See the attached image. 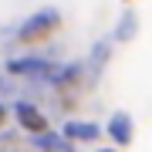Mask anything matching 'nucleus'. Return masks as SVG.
Returning a JSON list of instances; mask_svg holds the SVG:
<instances>
[{"instance_id": "1", "label": "nucleus", "mask_w": 152, "mask_h": 152, "mask_svg": "<svg viewBox=\"0 0 152 152\" xmlns=\"http://www.w3.org/2000/svg\"><path fill=\"white\" fill-rule=\"evenodd\" d=\"M58 24H61L58 10H37L34 17H27V20L20 24V31H17V37H20V41H37V37H44L48 31H54Z\"/></svg>"}, {"instance_id": "4", "label": "nucleus", "mask_w": 152, "mask_h": 152, "mask_svg": "<svg viewBox=\"0 0 152 152\" xmlns=\"http://www.w3.org/2000/svg\"><path fill=\"white\" fill-rule=\"evenodd\" d=\"M64 135L75 139V142H95L98 139V125H91V122H68Z\"/></svg>"}, {"instance_id": "7", "label": "nucleus", "mask_w": 152, "mask_h": 152, "mask_svg": "<svg viewBox=\"0 0 152 152\" xmlns=\"http://www.w3.org/2000/svg\"><path fill=\"white\" fill-rule=\"evenodd\" d=\"M132 31H135V17H125L118 27V37H132Z\"/></svg>"}, {"instance_id": "8", "label": "nucleus", "mask_w": 152, "mask_h": 152, "mask_svg": "<svg viewBox=\"0 0 152 152\" xmlns=\"http://www.w3.org/2000/svg\"><path fill=\"white\" fill-rule=\"evenodd\" d=\"M0 122H4V108H0Z\"/></svg>"}, {"instance_id": "6", "label": "nucleus", "mask_w": 152, "mask_h": 152, "mask_svg": "<svg viewBox=\"0 0 152 152\" xmlns=\"http://www.w3.org/2000/svg\"><path fill=\"white\" fill-rule=\"evenodd\" d=\"M37 149H48V152H54V149H61V139L48 132V135H41V139H37Z\"/></svg>"}, {"instance_id": "2", "label": "nucleus", "mask_w": 152, "mask_h": 152, "mask_svg": "<svg viewBox=\"0 0 152 152\" xmlns=\"http://www.w3.org/2000/svg\"><path fill=\"white\" fill-rule=\"evenodd\" d=\"M7 68H10L14 75H37V78H51V71H54L48 61H41V58H17Z\"/></svg>"}, {"instance_id": "5", "label": "nucleus", "mask_w": 152, "mask_h": 152, "mask_svg": "<svg viewBox=\"0 0 152 152\" xmlns=\"http://www.w3.org/2000/svg\"><path fill=\"white\" fill-rule=\"evenodd\" d=\"M108 135L118 142V145H129L132 142V122H129V115H115V118L108 122Z\"/></svg>"}, {"instance_id": "3", "label": "nucleus", "mask_w": 152, "mask_h": 152, "mask_svg": "<svg viewBox=\"0 0 152 152\" xmlns=\"http://www.w3.org/2000/svg\"><path fill=\"white\" fill-rule=\"evenodd\" d=\"M17 122H20L27 132H37V135L48 129V118H44V115L34 108V105H27V102H20V105H17Z\"/></svg>"}, {"instance_id": "9", "label": "nucleus", "mask_w": 152, "mask_h": 152, "mask_svg": "<svg viewBox=\"0 0 152 152\" xmlns=\"http://www.w3.org/2000/svg\"><path fill=\"white\" fill-rule=\"evenodd\" d=\"M102 152H112V149H102Z\"/></svg>"}]
</instances>
